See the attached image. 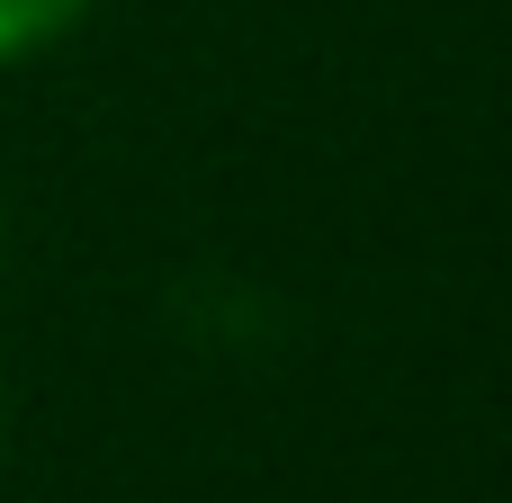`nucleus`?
Listing matches in <instances>:
<instances>
[{
  "instance_id": "obj_1",
  "label": "nucleus",
  "mask_w": 512,
  "mask_h": 503,
  "mask_svg": "<svg viewBox=\"0 0 512 503\" xmlns=\"http://www.w3.org/2000/svg\"><path fill=\"white\" fill-rule=\"evenodd\" d=\"M90 9L99 0H0V72H27L54 45H72L90 27Z\"/></svg>"
},
{
  "instance_id": "obj_2",
  "label": "nucleus",
  "mask_w": 512,
  "mask_h": 503,
  "mask_svg": "<svg viewBox=\"0 0 512 503\" xmlns=\"http://www.w3.org/2000/svg\"><path fill=\"white\" fill-rule=\"evenodd\" d=\"M9 252H18V216H9V198H0V279H9Z\"/></svg>"
},
{
  "instance_id": "obj_3",
  "label": "nucleus",
  "mask_w": 512,
  "mask_h": 503,
  "mask_svg": "<svg viewBox=\"0 0 512 503\" xmlns=\"http://www.w3.org/2000/svg\"><path fill=\"white\" fill-rule=\"evenodd\" d=\"M0 459H9V387H0Z\"/></svg>"
}]
</instances>
